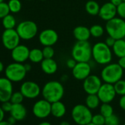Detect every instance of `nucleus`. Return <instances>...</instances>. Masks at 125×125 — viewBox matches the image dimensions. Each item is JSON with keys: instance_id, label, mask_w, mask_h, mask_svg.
<instances>
[{"instance_id": "nucleus-42", "label": "nucleus", "mask_w": 125, "mask_h": 125, "mask_svg": "<svg viewBox=\"0 0 125 125\" xmlns=\"http://www.w3.org/2000/svg\"><path fill=\"white\" fill-rule=\"evenodd\" d=\"M118 63L120 65V66H121L124 70H125V56L121 57H119Z\"/></svg>"}, {"instance_id": "nucleus-6", "label": "nucleus", "mask_w": 125, "mask_h": 125, "mask_svg": "<svg viewBox=\"0 0 125 125\" xmlns=\"http://www.w3.org/2000/svg\"><path fill=\"white\" fill-rule=\"evenodd\" d=\"M105 30L109 36L115 40L125 38V20L120 17H115L107 21Z\"/></svg>"}, {"instance_id": "nucleus-57", "label": "nucleus", "mask_w": 125, "mask_h": 125, "mask_svg": "<svg viewBox=\"0 0 125 125\" xmlns=\"http://www.w3.org/2000/svg\"><path fill=\"white\" fill-rule=\"evenodd\" d=\"M17 125H22V124H17Z\"/></svg>"}, {"instance_id": "nucleus-8", "label": "nucleus", "mask_w": 125, "mask_h": 125, "mask_svg": "<svg viewBox=\"0 0 125 125\" xmlns=\"http://www.w3.org/2000/svg\"><path fill=\"white\" fill-rule=\"evenodd\" d=\"M21 39L29 41L34 38L38 33V26L32 21H23L16 28Z\"/></svg>"}, {"instance_id": "nucleus-9", "label": "nucleus", "mask_w": 125, "mask_h": 125, "mask_svg": "<svg viewBox=\"0 0 125 125\" xmlns=\"http://www.w3.org/2000/svg\"><path fill=\"white\" fill-rule=\"evenodd\" d=\"M21 38L16 29L5 30L2 35V42L5 48L12 50L19 45Z\"/></svg>"}, {"instance_id": "nucleus-25", "label": "nucleus", "mask_w": 125, "mask_h": 125, "mask_svg": "<svg viewBox=\"0 0 125 125\" xmlns=\"http://www.w3.org/2000/svg\"><path fill=\"white\" fill-rule=\"evenodd\" d=\"M85 8L86 12L89 15L97 16V15H99L101 6L96 1H94V0H89V1H88L86 2Z\"/></svg>"}, {"instance_id": "nucleus-52", "label": "nucleus", "mask_w": 125, "mask_h": 125, "mask_svg": "<svg viewBox=\"0 0 125 125\" xmlns=\"http://www.w3.org/2000/svg\"><path fill=\"white\" fill-rule=\"evenodd\" d=\"M85 125H96V124H94L93 122H90V123H88V124H85Z\"/></svg>"}, {"instance_id": "nucleus-13", "label": "nucleus", "mask_w": 125, "mask_h": 125, "mask_svg": "<svg viewBox=\"0 0 125 125\" xmlns=\"http://www.w3.org/2000/svg\"><path fill=\"white\" fill-rule=\"evenodd\" d=\"M102 85V79L99 77L91 74L83 80V87L87 94H96Z\"/></svg>"}, {"instance_id": "nucleus-36", "label": "nucleus", "mask_w": 125, "mask_h": 125, "mask_svg": "<svg viewBox=\"0 0 125 125\" xmlns=\"http://www.w3.org/2000/svg\"><path fill=\"white\" fill-rule=\"evenodd\" d=\"M44 58H53L54 55V49L51 46H44L42 49Z\"/></svg>"}, {"instance_id": "nucleus-41", "label": "nucleus", "mask_w": 125, "mask_h": 125, "mask_svg": "<svg viewBox=\"0 0 125 125\" xmlns=\"http://www.w3.org/2000/svg\"><path fill=\"white\" fill-rule=\"evenodd\" d=\"M118 104L120 106V107L125 111V95L121 96L119 101H118Z\"/></svg>"}, {"instance_id": "nucleus-50", "label": "nucleus", "mask_w": 125, "mask_h": 125, "mask_svg": "<svg viewBox=\"0 0 125 125\" xmlns=\"http://www.w3.org/2000/svg\"><path fill=\"white\" fill-rule=\"evenodd\" d=\"M60 125H71L70 123L67 121H62L60 123Z\"/></svg>"}, {"instance_id": "nucleus-47", "label": "nucleus", "mask_w": 125, "mask_h": 125, "mask_svg": "<svg viewBox=\"0 0 125 125\" xmlns=\"http://www.w3.org/2000/svg\"><path fill=\"white\" fill-rule=\"evenodd\" d=\"M68 79H69L68 75H62V77H61V81L62 82H66V81L68 80Z\"/></svg>"}, {"instance_id": "nucleus-32", "label": "nucleus", "mask_w": 125, "mask_h": 125, "mask_svg": "<svg viewBox=\"0 0 125 125\" xmlns=\"http://www.w3.org/2000/svg\"><path fill=\"white\" fill-rule=\"evenodd\" d=\"M24 96L21 94V92L16 91V92L13 93L10 101L13 104H20V103H22V102L24 101Z\"/></svg>"}, {"instance_id": "nucleus-18", "label": "nucleus", "mask_w": 125, "mask_h": 125, "mask_svg": "<svg viewBox=\"0 0 125 125\" xmlns=\"http://www.w3.org/2000/svg\"><path fill=\"white\" fill-rule=\"evenodd\" d=\"M117 15V7L110 2H106L100 8L99 16L106 22L113 19Z\"/></svg>"}, {"instance_id": "nucleus-20", "label": "nucleus", "mask_w": 125, "mask_h": 125, "mask_svg": "<svg viewBox=\"0 0 125 125\" xmlns=\"http://www.w3.org/2000/svg\"><path fill=\"white\" fill-rule=\"evenodd\" d=\"M73 35L77 41H88L91 37L90 28L85 26H77L73 30Z\"/></svg>"}, {"instance_id": "nucleus-7", "label": "nucleus", "mask_w": 125, "mask_h": 125, "mask_svg": "<svg viewBox=\"0 0 125 125\" xmlns=\"http://www.w3.org/2000/svg\"><path fill=\"white\" fill-rule=\"evenodd\" d=\"M27 72L24 65L21 62H14L9 64L5 69V77L13 83H19L22 81L27 74Z\"/></svg>"}, {"instance_id": "nucleus-31", "label": "nucleus", "mask_w": 125, "mask_h": 125, "mask_svg": "<svg viewBox=\"0 0 125 125\" xmlns=\"http://www.w3.org/2000/svg\"><path fill=\"white\" fill-rule=\"evenodd\" d=\"M113 85L117 95L121 96L125 95V80L121 79L115 84H113Z\"/></svg>"}, {"instance_id": "nucleus-4", "label": "nucleus", "mask_w": 125, "mask_h": 125, "mask_svg": "<svg viewBox=\"0 0 125 125\" xmlns=\"http://www.w3.org/2000/svg\"><path fill=\"white\" fill-rule=\"evenodd\" d=\"M72 57L77 62H89L92 58V46L88 41L76 42L72 49Z\"/></svg>"}, {"instance_id": "nucleus-39", "label": "nucleus", "mask_w": 125, "mask_h": 125, "mask_svg": "<svg viewBox=\"0 0 125 125\" xmlns=\"http://www.w3.org/2000/svg\"><path fill=\"white\" fill-rule=\"evenodd\" d=\"M77 63V62L72 57V58L68 59L67 61H66V66L70 69H73L74 68V66H76Z\"/></svg>"}, {"instance_id": "nucleus-24", "label": "nucleus", "mask_w": 125, "mask_h": 125, "mask_svg": "<svg viewBox=\"0 0 125 125\" xmlns=\"http://www.w3.org/2000/svg\"><path fill=\"white\" fill-rule=\"evenodd\" d=\"M101 101L97 94H88L85 98V105L91 110H95L99 107Z\"/></svg>"}, {"instance_id": "nucleus-46", "label": "nucleus", "mask_w": 125, "mask_h": 125, "mask_svg": "<svg viewBox=\"0 0 125 125\" xmlns=\"http://www.w3.org/2000/svg\"><path fill=\"white\" fill-rule=\"evenodd\" d=\"M24 67H25V69H26V70H27V72H30V71L31 70V69H32L31 65H30V64H29V63H26V64H24Z\"/></svg>"}, {"instance_id": "nucleus-28", "label": "nucleus", "mask_w": 125, "mask_h": 125, "mask_svg": "<svg viewBox=\"0 0 125 125\" xmlns=\"http://www.w3.org/2000/svg\"><path fill=\"white\" fill-rule=\"evenodd\" d=\"M91 35L94 38H100L104 35V29L100 24H94L90 27Z\"/></svg>"}, {"instance_id": "nucleus-49", "label": "nucleus", "mask_w": 125, "mask_h": 125, "mask_svg": "<svg viewBox=\"0 0 125 125\" xmlns=\"http://www.w3.org/2000/svg\"><path fill=\"white\" fill-rule=\"evenodd\" d=\"M0 125H12L8 121H2L0 122Z\"/></svg>"}, {"instance_id": "nucleus-17", "label": "nucleus", "mask_w": 125, "mask_h": 125, "mask_svg": "<svg viewBox=\"0 0 125 125\" xmlns=\"http://www.w3.org/2000/svg\"><path fill=\"white\" fill-rule=\"evenodd\" d=\"M30 49L25 45L19 44L11 50V57L16 62L23 63L29 59Z\"/></svg>"}, {"instance_id": "nucleus-11", "label": "nucleus", "mask_w": 125, "mask_h": 125, "mask_svg": "<svg viewBox=\"0 0 125 125\" xmlns=\"http://www.w3.org/2000/svg\"><path fill=\"white\" fill-rule=\"evenodd\" d=\"M96 94L102 103H110L117 95L113 84L107 83H102Z\"/></svg>"}, {"instance_id": "nucleus-30", "label": "nucleus", "mask_w": 125, "mask_h": 125, "mask_svg": "<svg viewBox=\"0 0 125 125\" xmlns=\"http://www.w3.org/2000/svg\"><path fill=\"white\" fill-rule=\"evenodd\" d=\"M100 113L105 118L113 114V107L110 103H102L100 106Z\"/></svg>"}, {"instance_id": "nucleus-38", "label": "nucleus", "mask_w": 125, "mask_h": 125, "mask_svg": "<svg viewBox=\"0 0 125 125\" xmlns=\"http://www.w3.org/2000/svg\"><path fill=\"white\" fill-rule=\"evenodd\" d=\"M2 105H1V107L2 108V110L6 113H10L11 109H12V107H13V103L10 102V101H6V102H2Z\"/></svg>"}, {"instance_id": "nucleus-45", "label": "nucleus", "mask_w": 125, "mask_h": 125, "mask_svg": "<svg viewBox=\"0 0 125 125\" xmlns=\"http://www.w3.org/2000/svg\"><path fill=\"white\" fill-rule=\"evenodd\" d=\"M5 111L2 110V108L0 107V122L4 121V118H5Z\"/></svg>"}, {"instance_id": "nucleus-55", "label": "nucleus", "mask_w": 125, "mask_h": 125, "mask_svg": "<svg viewBox=\"0 0 125 125\" xmlns=\"http://www.w3.org/2000/svg\"><path fill=\"white\" fill-rule=\"evenodd\" d=\"M26 1H32V0H26Z\"/></svg>"}, {"instance_id": "nucleus-34", "label": "nucleus", "mask_w": 125, "mask_h": 125, "mask_svg": "<svg viewBox=\"0 0 125 125\" xmlns=\"http://www.w3.org/2000/svg\"><path fill=\"white\" fill-rule=\"evenodd\" d=\"M91 122L96 125H104L105 124V117L102 115L100 113L93 115Z\"/></svg>"}, {"instance_id": "nucleus-2", "label": "nucleus", "mask_w": 125, "mask_h": 125, "mask_svg": "<svg viewBox=\"0 0 125 125\" xmlns=\"http://www.w3.org/2000/svg\"><path fill=\"white\" fill-rule=\"evenodd\" d=\"M92 57L96 63L105 66L112 60V49L104 42H97L92 46Z\"/></svg>"}, {"instance_id": "nucleus-3", "label": "nucleus", "mask_w": 125, "mask_h": 125, "mask_svg": "<svg viewBox=\"0 0 125 125\" xmlns=\"http://www.w3.org/2000/svg\"><path fill=\"white\" fill-rule=\"evenodd\" d=\"M124 69L116 62H110L105 65L101 72V79L104 83L115 84L122 79Z\"/></svg>"}, {"instance_id": "nucleus-48", "label": "nucleus", "mask_w": 125, "mask_h": 125, "mask_svg": "<svg viewBox=\"0 0 125 125\" xmlns=\"http://www.w3.org/2000/svg\"><path fill=\"white\" fill-rule=\"evenodd\" d=\"M5 69V67H4V64L2 61H0V73H2Z\"/></svg>"}, {"instance_id": "nucleus-43", "label": "nucleus", "mask_w": 125, "mask_h": 125, "mask_svg": "<svg viewBox=\"0 0 125 125\" xmlns=\"http://www.w3.org/2000/svg\"><path fill=\"white\" fill-rule=\"evenodd\" d=\"M7 121H8L10 124H12V125H15L16 123V121H17V120H16L13 116H12V115H10V116L8 118Z\"/></svg>"}, {"instance_id": "nucleus-37", "label": "nucleus", "mask_w": 125, "mask_h": 125, "mask_svg": "<svg viewBox=\"0 0 125 125\" xmlns=\"http://www.w3.org/2000/svg\"><path fill=\"white\" fill-rule=\"evenodd\" d=\"M117 14L118 16L125 20V2H123L117 7Z\"/></svg>"}, {"instance_id": "nucleus-15", "label": "nucleus", "mask_w": 125, "mask_h": 125, "mask_svg": "<svg viewBox=\"0 0 125 125\" xmlns=\"http://www.w3.org/2000/svg\"><path fill=\"white\" fill-rule=\"evenodd\" d=\"M58 34L53 29H46L41 32L38 36L39 42L43 46H54L58 41Z\"/></svg>"}, {"instance_id": "nucleus-1", "label": "nucleus", "mask_w": 125, "mask_h": 125, "mask_svg": "<svg viewBox=\"0 0 125 125\" xmlns=\"http://www.w3.org/2000/svg\"><path fill=\"white\" fill-rule=\"evenodd\" d=\"M43 99L51 103L60 101L65 94V89L62 84L56 80L47 82L41 90Z\"/></svg>"}, {"instance_id": "nucleus-44", "label": "nucleus", "mask_w": 125, "mask_h": 125, "mask_svg": "<svg viewBox=\"0 0 125 125\" xmlns=\"http://www.w3.org/2000/svg\"><path fill=\"white\" fill-rule=\"evenodd\" d=\"M110 2L113 4L115 6L118 7L119 5H121L123 2V0H110Z\"/></svg>"}, {"instance_id": "nucleus-22", "label": "nucleus", "mask_w": 125, "mask_h": 125, "mask_svg": "<svg viewBox=\"0 0 125 125\" xmlns=\"http://www.w3.org/2000/svg\"><path fill=\"white\" fill-rule=\"evenodd\" d=\"M66 113V107L63 102L60 101L54 102L52 103L51 106V115L57 118H62Z\"/></svg>"}, {"instance_id": "nucleus-40", "label": "nucleus", "mask_w": 125, "mask_h": 125, "mask_svg": "<svg viewBox=\"0 0 125 125\" xmlns=\"http://www.w3.org/2000/svg\"><path fill=\"white\" fill-rule=\"evenodd\" d=\"M115 41H116V40H115V38H113V37L108 35V37L106 38V39H105V41H104V43H105L109 47H110V48L112 49V47H113V46L114 45Z\"/></svg>"}, {"instance_id": "nucleus-29", "label": "nucleus", "mask_w": 125, "mask_h": 125, "mask_svg": "<svg viewBox=\"0 0 125 125\" xmlns=\"http://www.w3.org/2000/svg\"><path fill=\"white\" fill-rule=\"evenodd\" d=\"M10 11L12 13H18L21 10V2L20 0H10L8 2Z\"/></svg>"}, {"instance_id": "nucleus-5", "label": "nucleus", "mask_w": 125, "mask_h": 125, "mask_svg": "<svg viewBox=\"0 0 125 125\" xmlns=\"http://www.w3.org/2000/svg\"><path fill=\"white\" fill-rule=\"evenodd\" d=\"M72 118L77 125H85L91 122L93 113L85 104H77L72 110Z\"/></svg>"}, {"instance_id": "nucleus-10", "label": "nucleus", "mask_w": 125, "mask_h": 125, "mask_svg": "<svg viewBox=\"0 0 125 125\" xmlns=\"http://www.w3.org/2000/svg\"><path fill=\"white\" fill-rule=\"evenodd\" d=\"M51 106L52 103L46 99H39L32 106V113L38 118H46L51 115Z\"/></svg>"}, {"instance_id": "nucleus-27", "label": "nucleus", "mask_w": 125, "mask_h": 125, "mask_svg": "<svg viewBox=\"0 0 125 125\" xmlns=\"http://www.w3.org/2000/svg\"><path fill=\"white\" fill-rule=\"evenodd\" d=\"M2 26L5 30L15 29L16 25V20L12 14H8L2 19Z\"/></svg>"}, {"instance_id": "nucleus-14", "label": "nucleus", "mask_w": 125, "mask_h": 125, "mask_svg": "<svg viewBox=\"0 0 125 125\" xmlns=\"http://www.w3.org/2000/svg\"><path fill=\"white\" fill-rule=\"evenodd\" d=\"M72 70L73 77L77 80H84L91 73V66L89 62H77Z\"/></svg>"}, {"instance_id": "nucleus-59", "label": "nucleus", "mask_w": 125, "mask_h": 125, "mask_svg": "<svg viewBox=\"0 0 125 125\" xmlns=\"http://www.w3.org/2000/svg\"></svg>"}, {"instance_id": "nucleus-19", "label": "nucleus", "mask_w": 125, "mask_h": 125, "mask_svg": "<svg viewBox=\"0 0 125 125\" xmlns=\"http://www.w3.org/2000/svg\"><path fill=\"white\" fill-rule=\"evenodd\" d=\"M42 71L49 75L54 74L57 71V63L53 58H44L41 62Z\"/></svg>"}, {"instance_id": "nucleus-51", "label": "nucleus", "mask_w": 125, "mask_h": 125, "mask_svg": "<svg viewBox=\"0 0 125 125\" xmlns=\"http://www.w3.org/2000/svg\"><path fill=\"white\" fill-rule=\"evenodd\" d=\"M38 125H52V124L50 123V122H49V121H42V122H41Z\"/></svg>"}, {"instance_id": "nucleus-21", "label": "nucleus", "mask_w": 125, "mask_h": 125, "mask_svg": "<svg viewBox=\"0 0 125 125\" xmlns=\"http://www.w3.org/2000/svg\"><path fill=\"white\" fill-rule=\"evenodd\" d=\"M10 113V115L13 116L17 121H22L27 117V110L22 103L13 104V107Z\"/></svg>"}, {"instance_id": "nucleus-54", "label": "nucleus", "mask_w": 125, "mask_h": 125, "mask_svg": "<svg viewBox=\"0 0 125 125\" xmlns=\"http://www.w3.org/2000/svg\"><path fill=\"white\" fill-rule=\"evenodd\" d=\"M41 1H46V0H41Z\"/></svg>"}, {"instance_id": "nucleus-58", "label": "nucleus", "mask_w": 125, "mask_h": 125, "mask_svg": "<svg viewBox=\"0 0 125 125\" xmlns=\"http://www.w3.org/2000/svg\"><path fill=\"white\" fill-rule=\"evenodd\" d=\"M123 125H125V123H124V124H123Z\"/></svg>"}, {"instance_id": "nucleus-23", "label": "nucleus", "mask_w": 125, "mask_h": 125, "mask_svg": "<svg viewBox=\"0 0 125 125\" xmlns=\"http://www.w3.org/2000/svg\"><path fill=\"white\" fill-rule=\"evenodd\" d=\"M112 51L118 58L125 56V38L117 39L112 47Z\"/></svg>"}, {"instance_id": "nucleus-53", "label": "nucleus", "mask_w": 125, "mask_h": 125, "mask_svg": "<svg viewBox=\"0 0 125 125\" xmlns=\"http://www.w3.org/2000/svg\"><path fill=\"white\" fill-rule=\"evenodd\" d=\"M4 2V0H0V3H1V2Z\"/></svg>"}, {"instance_id": "nucleus-33", "label": "nucleus", "mask_w": 125, "mask_h": 125, "mask_svg": "<svg viewBox=\"0 0 125 125\" xmlns=\"http://www.w3.org/2000/svg\"><path fill=\"white\" fill-rule=\"evenodd\" d=\"M119 124H120V119L118 116L114 113L105 118L104 125H119Z\"/></svg>"}, {"instance_id": "nucleus-26", "label": "nucleus", "mask_w": 125, "mask_h": 125, "mask_svg": "<svg viewBox=\"0 0 125 125\" xmlns=\"http://www.w3.org/2000/svg\"><path fill=\"white\" fill-rule=\"evenodd\" d=\"M44 59L43 54L41 49L38 48H34L30 50V55H29V60L34 63H38L41 62V61Z\"/></svg>"}, {"instance_id": "nucleus-16", "label": "nucleus", "mask_w": 125, "mask_h": 125, "mask_svg": "<svg viewBox=\"0 0 125 125\" xmlns=\"http://www.w3.org/2000/svg\"><path fill=\"white\" fill-rule=\"evenodd\" d=\"M13 82L5 77H0V102L10 101L13 93Z\"/></svg>"}, {"instance_id": "nucleus-12", "label": "nucleus", "mask_w": 125, "mask_h": 125, "mask_svg": "<svg viewBox=\"0 0 125 125\" xmlns=\"http://www.w3.org/2000/svg\"><path fill=\"white\" fill-rule=\"evenodd\" d=\"M20 91L24 98L33 99L37 98L41 94V87L38 83L33 81H26L23 83L20 88Z\"/></svg>"}, {"instance_id": "nucleus-35", "label": "nucleus", "mask_w": 125, "mask_h": 125, "mask_svg": "<svg viewBox=\"0 0 125 125\" xmlns=\"http://www.w3.org/2000/svg\"><path fill=\"white\" fill-rule=\"evenodd\" d=\"M10 8L8 6V4L3 2L0 3V19H3L7 15L10 14Z\"/></svg>"}, {"instance_id": "nucleus-56", "label": "nucleus", "mask_w": 125, "mask_h": 125, "mask_svg": "<svg viewBox=\"0 0 125 125\" xmlns=\"http://www.w3.org/2000/svg\"><path fill=\"white\" fill-rule=\"evenodd\" d=\"M123 2H125V0H123Z\"/></svg>"}]
</instances>
